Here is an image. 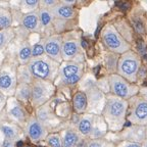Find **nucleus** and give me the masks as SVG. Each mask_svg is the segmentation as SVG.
<instances>
[{
	"label": "nucleus",
	"mask_w": 147,
	"mask_h": 147,
	"mask_svg": "<svg viewBox=\"0 0 147 147\" xmlns=\"http://www.w3.org/2000/svg\"><path fill=\"white\" fill-rule=\"evenodd\" d=\"M128 108V100L119 98L115 95L106 96L102 115L107 125V129H109L113 132L121 131L126 121Z\"/></svg>",
	"instance_id": "obj_1"
},
{
	"label": "nucleus",
	"mask_w": 147,
	"mask_h": 147,
	"mask_svg": "<svg viewBox=\"0 0 147 147\" xmlns=\"http://www.w3.org/2000/svg\"><path fill=\"white\" fill-rule=\"evenodd\" d=\"M117 75L132 84H135L137 82L141 67V59L136 52L130 50L122 54L119 59L117 60Z\"/></svg>",
	"instance_id": "obj_2"
},
{
	"label": "nucleus",
	"mask_w": 147,
	"mask_h": 147,
	"mask_svg": "<svg viewBox=\"0 0 147 147\" xmlns=\"http://www.w3.org/2000/svg\"><path fill=\"white\" fill-rule=\"evenodd\" d=\"M102 41L104 45L109 49L111 52L117 54H124L131 49V46L124 39V37L119 34V31L115 29V26L106 25L102 30Z\"/></svg>",
	"instance_id": "obj_3"
},
{
	"label": "nucleus",
	"mask_w": 147,
	"mask_h": 147,
	"mask_svg": "<svg viewBox=\"0 0 147 147\" xmlns=\"http://www.w3.org/2000/svg\"><path fill=\"white\" fill-rule=\"evenodd\" d=\"M108 84L113 95L125 100L135 97L139 91V87L136 84L128 82L117 74H111L108 77Z\"/></svg>",
	"instance_id": "obj_4"
},
{
	"label": "nucleus",
	"mask_w": 147,
	"mask_h": 147,
	"mask_svg": "<svg viewBox=\"0 0 147 147\" xmlns=\"http://www.w3.org/2000/svg\"><path fill=\"white\" fill-rule=\"evenodd\" d=\"M55 62L51 58H34L29 63V71L37 80H49L57 69Z\"/></svg>",
	"instance_id": "obj_5"
},
{
	"label": "nucleus",
	"mask_w": 147,
	"mask_h": 147,
	"mask_svg": "<svg viewBox=\"0 0 147 147\" xmlns=\"http://www.w3.org/2000/svg\"><path fill=\"white\" fill-rule=\"evenodd\" d=\"M128 119L134 126L147 125V98L133 97L129 101Z\"/></svg>",
	"instance_id": "obj_6"
},
{
	"label": "nucleus",
	"mask_w": 147,
	"mask_h": 147,
	"mask_svg": "<svg viewBox=\"0 0 147 147\" xmlns=\"http://www.w3.org/2000/svg\"><path fill=\"white\" fill-rule=\"evenodd\" d=\"M52 94V86L50 83L43 80H37L32 86V99L34 105H41L48 100Z\"/></svg>",
	"instance_id": "obj_7"
},
{
	"label": "nucleus",
	"mask_w": 147,
	"mask_h": 147,
	"mask_svg": "<svg viewBox=\"0 0 147 147\" xmlns=\"http://www.w3.org/2000/svg\"><path fill=\"white\" fill-rule=\"evenodd\" d=\"M44 43V49L45 53L48 57L56 62H60L62 59L61 55V48H62V39L61 37L56 35V36L48 37Z\"/></svg>",
	"instance_id": "obj_8"
},
{
	"label": "nucleus",
	"mask_w": 147,
	"mask_h": 147,
	"mask_svg": "<svg viewBox=\"0 0 147 147\" xmlns=\"http://www.w3.org/2000/svg\"><path fill=\"white\" fill-rule=\"evenodd\" d=\"M27 133L33 141H40L47 137L45 127L36 117H31L27 125Z\"/></svg>",
	"instance_id": "obj_9"
},
{
	"label": "nucleus",
	"mask_w": 147,
	"mask_h": 147,
	"mask_svg": "<svg viewBox=\"0 0 147 147\" xmlns=\"http://www.w3.org/2000/svg\"><path fill=\"white\" fill-rule=\"evenodd\" d=\"M80 51V44L77 40H67L62 43L61 55L64 60H71Z\"/></svg>",
	"instance_id": "obj_10"
},
{
	"label": "nucleus",
	"mask_w": 147,
	"mask_h": 147,
	"mask_svg": "<svg viewBox=\"0 0 147 147\" xmlns=\"http://www.w3.org/2000/svg\"><path fill=\"white\" fill-rule=\"evenodd\" d=\"M95 117L92 115H83L78 123V131L80 132L81 135L89 136L91 135L93 131V126H94Z\"/></svg>",
	"instance_id": "obj_11"
},
{
	"label": "nucleus",
	"mask_w": 147,
	"mask_h": 147,
	"mask_svg": "<svg viewBox=\"0 0 147 147\" xmlns=\"http://www.w3.org/2000/svg\"><path fill=\"white\" fill-rule=\"evenodd\" d=\"M50 10L54 18H62V20H69V18H73L75 16V10L73 7L63 4V3H58Z\"/></svg>",
	"instance_id": "obj_12"
},
{
	"label": "nucleus",
	"mask_w": 147,
	"mask_h": 147,
	"mask_svg": "<svg viewBox=\"0 0 147 147\" xmlns=\"http://www.w3.org/2000/svg\"><path fill=\"white\" fill-rule=\"evenodd\" d=\"M78 74H82V67L81 64L76 62H67L62 64L59 69V75L61 76L62 80L76 76Z\"/></svg>",
	"instance_id": "obj_13"
},
{
	"label": "nucleus",
	"mask_w": 147,
	"mask_h": 147,
	"mask_svg": "<svg viewBox=\"0 0 147 147\" xmlns=\"http://www.w3.org/2000/svg\"><path fill=\"white\" fill-rule=\"evenodd\" d=\"M22 25L29 31H38L39 26L41 25L38 12H31V13L25 14L22 20Z\"/></svg>",
	"instance_id": "obj_14"
},
{
	"label": "nucleus",
	"mask_w": 147,
	"mask_h": 147,
	"mask_svg": "<svg viewBox=\"0 0 147 147\" xmlns=\"http://www.w3.org/2000/svg\"><path fill=\"white\" fill-rule=\"evenodd\" d=\"M73 105H74V109L76 110V113H85L88 106V97L86 95V93H84L83 91L77 92L76 94L74 95Z\"/></svg>",
	"instance_id": "obj_15"
},
{
	"label": "nucleus",
	"mask_w": 147,
	"mask_h": 147,
	"mask_svg": "<svg viewBox=\"0 0 147 147\" xmlns=\"http://www.w3.org/2000/svg\"><path fill=\"white\" fill-rule=\"evenodd\" d=\"M79 143V135L75 130L69 129L64 132L62 138V147H76Z\"/></svg>",
	"instance_id": "obj_16"
},
{
	"label": "nucleus",
	"mask_w": 147,
	"mask_h": 147,
	"mask_svg": "<svg viewBox=\"0 0 147 147\" xmlns=\"http://www.w3.org/2000/svg\"><path fill=\"white\" fill-rule=\"evenodd\" d=\"M12 24V16L9 10L0 8V31L8 30Z\"/></svg>",
	"instance_id": "obj_17"
},
{
	"label": "nucleus",
	"mask_w": 147,
	"mask_h": 147,
	"mask_svg": "<svg viewBox=\"0 0 147 147\" xmlns=\"http://www.w3.org/2000/svg\"><path fill=\"white\" fill-rule=\"evenodd\" d=\"M33 57L32 55V47L28 43H25L20 49V52H18V59L21 61V63L26 64L28 62H30L31 58Z\"/></svg>",
	"instance_id": "obj_18"
},
{
	"label": "nucleus",
	"mask_w": 147,
	"mask_h": 147,
	"mask_svg": "<svg viewBox=\"0 0 147 147\" xmlns=\"http://www.w3.org/2000/svg\"><path fill=\"white\" fill-rule=\"evenodd\" d=\"M14 88V79L9 74L0 75V89L3 91H12Z\"/></svg>",
	"instance_id": "obj_19"
},
{
	"label": "nucleus",
	"mask_w": 147,
	"mask_h": 147,
	"mask_svg": "<svg viewBox=\"0 0 147 147\" xmlns=\"http://www.w3.org/2000/svg\"><path fill=\"white\" fill-rule=\"evenodd\" d=\"M38 16H39V20H40V24L41 26L43 27H47L51 24L53 20V14L51 12V10H49L48 8H41L39 9V11H38Z\"/></svg>",
	"instance_id": "obj_20"
},
{
	"label": "nucleus",
	"mask_w": 147,
	"mask_h": 147,
	"mask_svg": "<svg viewBox=\"0 0 147 147\" xmlns=\"http://www.w3.org/2000/svg\"><path fill=\"white\" fill-rule=\"evenodd\" d=\"M16 96H18V99H21V100L31 99V97H32V87L29 86L28 84H26V83L21 84L18 88Z\"/></svg>",
	"instance_id": "obj_21"
},
{
	"label": "nucleus",
	"mask_w": 147,
	"mask_h": 147,
	"mask_svg": "<svg viewBox=\"0 0 147 147\" xmlns=\"http://www.w3.org/2000/svg\"><path fill=\"white\" fill-rule=\"evenodd\" d=\"M0 130L4 135L5 139L7 140H12L14 141V139H16V137L18 136V133L16 129L11 126H1Z\"/></svg>",
	"instance_id": "obj_22"
},
{
	"label": "nucleus",
	"mask_w": 147,
	"mask_h": 147,
	"mask_svg": "<svg viewBox=\"0 0 147 147\" xmlns=\"http://www.w3.org/2000/svg\"><path fill=\"white\" fill-rule=\"evenodd\" d=\"M39 5H40V2L38 0H25V1H22V3H21L22 9L26 10L28 13L34 12V10L39 6Z\"/></svg>",
	"instance_id": "obj_23"
},
{
	"label": "nucleus",
	"mask_w": 147,
	"mask_h": 147,
	"mask_svg": "<svg viewBox=\"0 0 147 147\" xmlns=\"http://www.w3.org/2000/svg\"><path fill=\"white\" fill-rule=\"evenodd\" d=\"M46 142L49 147H62V140L59 134H50L46 137Z\"/></svg>",
	"instance_id": "obj_24"
},
{
	"label": "nucleus",
	"mask_w": 147,
	"mask_h": 147,
	"mask_svg": "<svg viewBox=\"0 0 147 147\" xmlns=\"http://www.w3.org/2000/svg\"><path fill=\"white\" fill-rule=\"evenodd\" d=\"M13 33L10 30H3L0 31V49L4 48L6 44L11 40Z\"/></svg>",
	"instance_id": "obj_25"
},
{
	"label": "nucleus",
	"mask_w": 147,
	"mask_h": 147,
	"mask_svg": "<svg viewBox=\"0 0 147 147\" xmlns=\"http://www.w3.org/2000/svg\"><path fill=\"white\" fill-rule=\"evenodd\" d=\"M10 113H11L12 117L18 119V121H24L26 117L25 111H24V109L22 108V106H20V105L12 106V108L10 109Z\"/></svg>",
	"instance_id": "obj_26"
},
{
	"label": "nucleus",
	"mask_w": 147,
	"mask_h": 147,
	"mask_svg": "<svg viewBox=\"0 0 147 147\" xmlns=\"http://www.w3.org/2000/svg\"><path fill=\"white\" fill-rule=\"evenodd\" d=\"M86 147H115V145L108 141L102 140V139H93L88 143Z\"/></svg>",
	"instance_id": "obj_27"
},
{
	"label": "nucleus",
	"mask_w": 147,
	"mask_h": 147,
	"mask_svg": "<svg viewBox=\"0 0 147 147\" xmlns=\"http://www.w3.org/2000/svg\"><path fill=\"white\" fill-rule=\"evenodd\" d=\"M44 53H45V49H44V43L43 42H38V43H36L32 47L33 57H35V58L39 57V56H42Z\"/></svg>",
	"instance_id": "obj_28"
},
{
	"label": "nucleus",
	"mask_w": 147,
	"mask_h": 147,
	"mask_svg": "<svg viewBox=\"0 0 147 147\" xmlns=\"http://www.w3.org/2000/svg\"><path fill=\"white\" fill-rule=\"evenodd\" d=\"M81 77H82V74H78L76 76H73V77H71V78L62 80V83H63L64 85H75L76 83H78L79 81H80Z\"/></svg>",
	"instance_id": "obj_29"
},
{
	"label": "nucleus",
	"mask_w": 147,
	"mask_h": 147,
	"mask_svg": "<svg viewBox=\"0 0 147 147\" xmlns=\"http://www.w3.org/2000/svg\"><path fill=\"white\" fill-rule=\"evenodd\" d=\"M40 4L42 5V7L43 8H53V7L55 6V5H57L58 2H56L55 0H44V1H42V2H40Z\"/></svg>",
	"instance_id": "obj_30"
},
{
	"label": "nucleus",
	"mask_w": 147,
	"mask_h": 147,
	"mask_svg": "<svg viewBox=\"0 0 147 147\" xmlns=\"http://www.w3.org/2000/svg\"><path fill=\"white\" fill-rule=\"evenodd\" d=\"M119 147H142L140 143H135V142H130V141H123Z\"/></svg>",
	"instance_id": "obj_31"
},
{
	"label": "nucleus",
	"mask_w": 147,
	"mask_h": 147,
	"mask_svg": "<svg viewBox=\"0 0 147 147\" xmlns=\"http://www.w3.org/2000/svg\"><path fill=\"white\" fill-rule=\"evenodd\" d=\"M3 147H14V142L12 140L5 139L4 142H3Z\"/></svg>",
	"instance_id": "obj_32"
},
{
	"label": "nucleus",
	"mask_w": 147,
	"mask_h": 147,
	"mask_svg": "<svg viewBox=\"0 0 147 147\" xmlns=\"http://www.w3.org/2000/svg\"><path fill=\"white\" fill-rule=\"evenodd\" d=\"M61 3H63V4H65V5H69V6H71L73 4L76 3V1H75V0H64Z\"/></svg>",
	"instance_id": "obj_33"
},
{
	"label": "nucleus",
	"mask_w": 147,
	"mask_h": 147,
	"mask_svg": "<svg viewBox=\"0 0 147 147\" xmlns=\"http://www.w3.org/2000/svg\"><path fill=\"white\" fill-rule=\"evenodd\" d=\"M142 147H147V141L145 140V142H144V144L142 145Z\"/></svg>",
	"instance_id": "obj_34"
},
{
	"label": "nucleus",
	"mask_w": 147,
	"mask_h": 147,
	"mask_svg": "<svg viewBox=\"0 0 147 147\" xmlns=\"http://www.w3.org/2000/svg\"><path fill=\"white\" fill-rule=\"evenodd\" d=\"M145 4H146V5H147V1H146V2H145Z\"/></svg>",
	"instance_id": "obj_35"
}]
</instances>
